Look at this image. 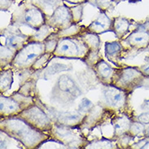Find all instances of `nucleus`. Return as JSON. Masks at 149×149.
<instances>
[{"instance_id":"nucleus-11","label":"nucleus","mask_w":149,"mask_h":149,"mask_svg":"<svg viewBox=\"0 0 149 149\" xmlns=\"http://www.w3.org/2000/svg\"><path fill=\"white\" fill-rule=\"evenodd\" d=\"M62 0H33V5L42 10V8L43 6L47 7H52V8H58L61 6Z\"/></svg>"},{"instance_id":"nucleus-23","label":"nucleus","mask_w":149,"mask_h":149,"mask_svg":"<svg viewBox=\"0 0 149 149\" xmlns=\"http://www.w3.org/2000/svg\"><path fill=\"white\" fill-rule=\"evenodd\" d=\"M147 133H148V135H149V129L148 130H147Z\"/></svg>"},{"instance_id":"nucleus-14","label":"nucleus","mask_w":149,"mask_h":149,"mask_svg":"<svg viewBox=\"0 0 149 149\" xmlns=\"http://www.w3.org/2000/svg\"><path fill=\"white\" fill-rule=\"evenodd\" d=\"M68 68V66L65 65H63V64H56L53 66H52L50 69H48L47 71V73L49 74H55V73H59V72H61V71H64V70H66Z\"/></svg>"},{"instance_id":"nucleus-13","label":"nucleus","mask_w":149,"mask_h":149,"mask_svg":"<svg viewBox=\"0 0 149 149\" xmlns=\"http://www.w3.org/2000/svg\"><path fill=\"white\" fill-rule=\"evenodd\" d=\"M106 54L109 56H113L121 50V45L117 42H107L105 44Z\"/></svg>"},{"instance_id":"nucleus-18","label":"nucleus","mask_w":149,"mask_h":149,"mask_svg":"<svg viewBox=\"0 0 149 149\" xmlns=\"http://www.w3.org/2000/svg\"><path fill=\"white\" fill-rule=\"evenodd\" d=\"M65 1L69 3L73 4H81L87 2V0H65Z\"/></svg>"},{"instance_id":"nucleus-12","label":"nucleus","mask_w":149,"mask_h":149,"mask_svg":"<svg viewBox=\"0 0 149 149\" xmlns=\"http://www.w3.org/2000/svg\"><path fill=\"white\" fill-rule=\"evenodd\" d=\"M97 69H98L99 74L104 78H108L113 74V69H111L104 61H102L97 65Z\"/></svg>"},{"instance_id":"nucleus-5","label":"nucleus","mask_w":149,"mask_h":149,"mask_svg":"<svg viewBox=\"0 0 149 149\" xmlns=\"http://www.w3.org/2000/svg\"><path fill=\"white\" fill-rule=\"evenodd\" d=\"M113 22L110 20L105 14H102L99 16L96 20H95L89 26V29H92V32H104L107 29H112Z\"/></svg>"},{"instance_id":"nucleus-15","label":"nucleus","mask_w":149,"mask_h":149,"mask_svg":"<svg viewBox=\"0 0 149 149\" xmlns=\"http://www.w3.org/2000/svg\"><path fill=\"white\" fill-rule=\"evenodd\" d=\"M82 8L83 6L79 5V6H77L75 8H72L71 12H72V16H73V20H79L81 17V14H82Z\"/></svg>"},{"instance_id":"nucleus-6","label":"nucleus","mask_w":149,"mask_h":149,"mask_svg":"<svg viewBox=\"0 0 149 149\" xmlns=\"http://www.w3.org/2000/svg\"><path fill=\"white\" fill-rule=\"evenodd\" d=\"M59 86L62 91L65 92H68L73 95H80V91L79 89L77 87V86L69 77L68 76H62L60 77L59 80Z\"/></svg>"},{"instance_id":"nucleus-17","label":"nucleus","mask_w":149,"mask_h":149,"mask_svg":"<svg viewBox=\"0 0 149 149\" xmlns=\"http://www.w3.org/2000/svg\"><path fill=\"white\" fill-rule=\"evenodd\" d=\"M139 121L144 123H148L149 122V113H143L141 116L139 117Z\"/></svg>"},{"instance_id":"nucleus-7","label":"nucleus","mask_w":149,"mask_h":149,"mask_svg":"<svg viewBox=\"0 0 149 149\" xmlns=\"http://www.w3.org/2000/svg\"><path fill=\"white\" fill-rule=\"evenodd\" d=\"M130 25V23L127 19L118 17V18H115L113 21L112 29L118 38H122L128 31Z\"/></svg>"},{"instance_id":"nucleus-10","label":"nucleus","mask_w":149,"mask_h":149,"mask_svg":"<svg viewBox=\"0 0 149 149\" xmlns=\"http://www.w3.org/2000/svg\"><path fill=\"white\" fill-rule=\"evenodd\" d=\"M87 2L95 6L102 12H106L113 7L114 0H87Z\"/></svg>"},{"instance_id":"nucleus-9","label":"nucleus","mask_w":149,"mask_h":149,"mask_svg":"<svg viewBox=\"0 0 149 149\" xmlns=\"http://www.w3.org/2000/svg\"><path fill=\"white\" fill-rule=\"evenodd\" d=\"M106 100L113 106H120L124 100L123 94L120 92L117 88L109 89L105 93Z\"/></svg>"},{"instance_id":"nucleus-8","label":"nucleus","mask_w":149,"mask_h":149,"mask_svg":"<svg viewBox=\"0 0 149 149\" xmlns=\"http://www.w3.org/2000/svg\"><path fill=\"white\" fill-rule=\"evenodd\" d=\"M141 72L136 69H127L122 71L120 75V82L125 83L127 86L133 84L136 80H139V77H142Z\"/></svg>"},{"instance_id":"nucleus-16","label":"nucleus","mask_w":149,"mask_h":149,"mask_svg":"<svg viewBox=\"0 0 149 149\" xmlns=\"http://www.w3.org/2000/svg\"><path fill=\"white\" fill-rule=\"evenodd\" d=\"M91 106V102L88 100L87 99H83L82 101L81 102L79 107H80V110L81 111H86L87 109H89Z\"/></svg>"},{"instance_id":"nucleus-21","label":"nucleus","mask_w":149,"mask_h":149,"mask_svg":"<svg viewBox=\"0 0 149 149\" xmlns=\"http://www.w3.org/2000/svg\"><path fill=\"white\" fill-rule=\"evenodd\" d=\"M143 72H144V73H147V74H148L149 75V65L147 66V67H145L144 69H143Z\"/></svg>"},{"instance_id":"nucleus-19","label":"nucleus","mask_w":149,"mask_h":149,"mask_svg":"<svg viewBox=\"0 0 149 149\" xmlns=\"http://www.w3.org/2000/svg\"><path fill=\"white\" fill-rule=\"evenodd\" d=\"M37 57V54L36 53H29L26 56V59L24 60V62H27L28 61H32L33 59L36 58Z\"/></svg>"},{"instance_id":"nucleus-1","label":"nucleus","mask_w":149,"mask_h":149,"mask_svg":"<svg viewBox=\"0 0 149 149\" xmlns=\"http://www.w3.org/2000/svg\"><path fill=\"white\" fill-rule=\"evenodd\" d=\"M72 20H73V19L71 10H69V8L65 5H61L56 8L49 19V22L53 26L63 27L66 25L69 26Z\"/></svg>"},{"instance_id":"nucleus-20","label":"nucleus","mask_w":149,"mask_h":149,"mask_svg":"<svg viewBox=\"0 0 149 149\" xmlns=\"http://www.w3.org/2000/svg\"><path fill=\"white\" fill-rule=\"evenodd\" d=\"M142 26H143V28L145 29L147 31H148V32H149V20H148V21H146L145 23L143 24Z\"/></svg>"},{"instance_id":"nucleus-22","label":"nucleus","mask_w":149,"mask_h":149,"mask_svg":"<svg viewBox=\"0 0 149 149\" xmlns=\"http://www.w3.org/2000/svg\"><path fill=\"white\" fill-rule=\"evenodd\" d=\"M120 1H123V0H114L115 3H118V2H120ZM127 1H130V2H137L139 0H127Z\"/></svg>"},{"instance_id":"nucleus-4","label":"nucleus","mask_w":149,"mask_h":149,"mask_svg":"<svg viewBox=\"0 0 149 149\" xmlns=\"http://www.w3.org/2000/svg\"><path fill=\"white\" fill-rule=\"evenodd\" d=\"M56 52H58L59 55H62V56H77L80 50L79 47H77V45L71 40H64L62 42V43H59L57 46Z\"/></svg>"},{"instance_id":"nucleus-3","label":"nucleus","mask_w":149,"mask_h":149,"mask_svg":"<svg viewBox=\"0 0 149 149\" xmlns=\"http://www.w3.org/2000/svg\"><path fill=\"white\" fill-rule=\"evenodd\" d=\"M23 17L27 24L34 28L40 27L45 22V16L43 12L37 7L25 10Z\"/></svg>"},{"instance_id":"nucleus-2","label":"nucleus","mask_w":149,"mask_h":149,"mask_svg":"<svg viewBox=\"0 0 149 149\" xmlns=\"http://www.w3.org/2000/svg\"><path fill=\"white\" fill-rule=\"evenodd\" d=\"M127 41L133 47L137 49L145 48L149 45V32L143 26L136 29L127 38Z\"/></svg>"}]
</instances>
